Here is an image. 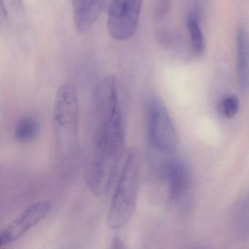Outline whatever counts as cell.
<instances>
[{"mask_svg":"<svg viewBox=\"0 0 249 249\" xmlns=\"http://www.w3.org/2000/svg\"><path fill=\"white\" fill-rule=\"evenodd\" d=\"M93 140L85 168V182L96 196L110 192L120 173L125 150V126L117 82L104 77L93 98Z\"/></svg>","mask_w":249,"mask_h":249,"instance_id":"6da1fadb","label":"cell"},{"mask_svg":"<svg viewBox=\"0 0 249 249\" xmlns=\"http://www.w3.org/2000/svg\"><path fill=\"white\" fill-rule=\"evenodd\" d=\"M57 150L65 162H70L78 150L80 107L78 94L71 84L58 89L53 111Z\"/></svg>","mask_w":249,"mask_h":249,"instance_id":"7a4b0ae2","label":"cell"},{"mask_svg":"<svg viewBox=\"0 0 249 249\" xmlns=\"http://www.w3.org/2000/svg\"><path fill=\"white\" fill-rule=\"evenodd\" d=\"M139 186V160L138 153L132 148L126 153L109 207L107 222L110 230H119L130 221L136 208Z\"/></svg>","mask_w":249,"mask_h":249,"instance_id":"3957f363","label":"cell"},{"mask_svg":"<svg viewBox=\"0 0 249 249\" xmlns=\"http://www.w3.org/2000/svg\"><path fill=\"white\" fill-rule=\"evenodd\" d=\"M147 132L150 146L161 154H170L178 142L177 130L165 106L156 98L147 104Z\"/></svg>","mask_w":249,"mask_h":249,"instance_id":"277c9868","label":"cell"},{"mask_svg":"<svg viewBox=\"0 0 249 249\" xmlns=\"http://www.w3.org/2000/svg\"><path fill=\"white\" fill-rule=\"evenodd\" d=\"M143 0H111L107 30L114 40L126 41L133 37L139 24Z\"/></svg>","mask_w":249,"mask_h":249,"instance_id":"5b68a950","label":"cell"},{"mask_svg":"<svg viewBox=\"0 0 249 249\" xmlns=\"http://www.w3.org/2000/svg\"><path fill=\"white\" fill-rule=\"evenodd\" d=\"M52 208V202L49 200L39 201L27 207L2 230L0 235V249L7 247L22 237L49 215Z\"/></svg>","mask_w":249,"mask_h":249,"instance_id":"8992f818","label":"cell"},{"mask_svg":"<svg viewBox=\"0 0 249 249\" xmlns=\"http://www.w3.org/2000/svg\"><path fill=\"white\" fill-rule=\"evenodd\" d=\"M107 0H72V16L75 29L86 33L93 27L104 10Z\"/></svg>","mask_w":249,"mask_h":249,"instance_id":"52a82bcc","label":"cell"},{"mask_svg":"<svg viewBox=\"0 0 249 249\" xmlns=\"http://www.w3.org/2000/svg\"><path fill=\"white\" fill-rule=\"evenodd\" d=\"M166 174L169 183V192L172 200L183 199L190 185L189 170L181 161L172 160L166 166Z\"/></svg>","mask_w":249,"mask_h":249,"instance_id":"ba28073f","label":"cell"},{"mask_svg":"<svg viewBox=\"0 0 249 249\" xmlns=\"http://www.w3.org/2000/svg\"><path fill=\"white\" fill-rule=\"evenodd\" d=\"M236 71L239 87L243 92L249 89V35L240 27L236 38Z\"/></svg>","mask_w":249,"mask_h":249,"instance_id":"9c48e42d","label":"cell"},{"mask_svg":"<svg viewBox=\"0 0 249 249\" xmlns=\"http://www.w3.org/2000/svg\"><path fill=\"white\" fill-rule=\"evenodd\" d=\"M186 26L192 51L195 54H202L205 49V40L199 17L194 13L189 14L186 18Z\"/></svg>","mask_w":249,"mask_h":249,"instance_id":"30bf717a","label":"cell"},{"mask_svg":"<svg viewBox=\"0 0 249 249\" xmlns=\"http://www.w3.org/2000/svg\"><path fill=\"white\" fill-rule=\"evenodd\" d=\"M40 132V124L33 118H23L18 121L14 129V138L19 142L33 141Z\"/></svg>","mask_w":249,"mask_h":249,"instance_id":"8fae6325","label":"cell"},{"mask_svg":"<svg viewBox=\"0 0 249 249\" xmlns=\"http://www.w3.org/2000/svg\"><path fill=\"white\" fill-rule=\"evenodd\" d=\"M24 5L22 0H1V17L5 21H17L22 16Z\"/></svg>","mask_w":249,"mask_h":249,"instance_id":"7c38bea8","label":"cell"},{"mask_svg":"<svg viewBox=\"0 0 249 249\" xmlns=\"http://www.w3.org/2000/svg\"><path fill=\"white\" fill-rule=\"evenodd\" d=\"M240 107L238 99L235 96H228L221 103L223 114L227 118H232L237 114Z\"/></svg>","mask_w":249,"mask_h":249,"instance_id":"4fadbf2b","label":"cell"},{"mask_svg":"<svg viewBox=\"0 0 249 249\" xmlns=\"http://www.w3.org/2000/svg\"><path fill=\"white\" fill-rule=\"evenodd\" d=\"M172 0H156L154 5V14L158 19L167 17L171 8Z\"/></svg>","mask_w":249,"mask_h":249,"instance_id":"5bb4252c","label":"cell"},{"mask_svg":"<svg viewBox=\"0 0 249 249\" xmlns=\"http://www.w3.org/2000/svg\"><path fill=\"white\" fill-rule=\"evenodd\" d=\"M124 247V243L118 236L113 239V245H112L113 249H123Z\"/></svg>","mask_w":249,"mask_h":249,"instance_id":"9a60e30c","label":"cell"}]
</instances>
